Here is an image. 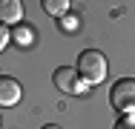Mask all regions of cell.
<instances>
[{
	"instance_id": "obj_1",
	"label": "cell",
	"mask_w": 135,
	"mask_h": 129,
	"mask_svg": "<svg viewBox=\"0 0 135 129\" xmlns=\"http://www.w3.org/2000/svg\"><path fill=\"white\" fill-rule=\"evenodd\" d=\"M109 72V63L107 57H104V52L98 49H86L81 52V57H78V75L86 86H98Z\"/></svg>"
},
{
	"instance_id": "obj_2",
	"label": "cell",
	"mask_w": 135,
	"mask_h": 129,
	"mask_svg": "<svg viewBox=\"0 0 135 129\" xmlns=\"http://www.w3.org/2000/svg\"><path fill=\"white\" fill-rule=\"evenodd\" d=\"M109 103L124 112V115H132L135 112V77H121L112 83L109 89Z\"/></svg>"
},
{
	"instance_id": "obj_3",
	"label": "cell",
	"mask_w": 135,
	"mask_h": 129,
	"mask_svg": "<svg viewBox=\"0 0 135 129\" xmlns=\"http://www.w3.org/2000/svg\"><path fill=\"white\" fill-rule=\"evenodd\" d=\"M52 83H55V89H57V92H63V95H81V92H86V89H89V86L81 80V75H78L75 69H69V66L55 69Z\"/></svg>"
},
{
	"instance_id": "obj_4",
	"label": "cell",
	"mask_w": 135,
	"mask_h": 129,
	"mask_svg": "<svg viewBox=\"0 0 135 129\" xmlns=\"http://www.w3.org/2000/svg\"><path fill=\"white\" fill-rule=\"evenodd\" d=\"M23 98V86L9 75H0V106H15Z\"/></svg>"
},
{
	"instance_id": "obj_5",
	"label": "cell",
	"mask_w": 135,
	"mask_h": 129,
	"mask_svg": "<svg viewBox=\"0 0 135 129\" xmlns=\"http://www.w3.org/2000/svg\"><path fill=\"white\" fill-rule=\"evenodd\" d=\"M23 3L20 0H0V23H20Z\"/></svg>"
},
{
	"instance_id": "obj_6",
	"label": "cell",
	"mask_w": 135,
	"mask_h": 129,
	"mask_svg": "<svg viewBox=\"0 0 135 129\" xmlns=\"http://www.w3.org/2000/svg\"><path fill=\"white\" fill-rule=\"evenodd\" d=\"M12 40H15L17 46H32V43H35V29H32V26H17V29L12 32Z\"/></svg>"
},
{
	"instance_id": "obj_7",
	"label": "cell",
	"mask_w": 135,
	"mask_h": 129,
	"mask_svg": "<svg viewBox=\"0 0 135 129\" xmlns=\"http://www.w3.org/2000/svg\"><path fill=\"white\" fill-rule=\"evenodd\" d=\"M69 0H43V9L49 12V14H55V17H66L69 14Z\"/></svg>"
},
{
	"instance_id": "obj_8",
	"label": "cell",
	"mask_w": 135,
	"mask_h": 129,
	"mask_svg": "<svg viewBox=\"0 0 135 129\" xmlns=\"http://www.w3.org/2000/svg\"><path fill=\"white\" fill-rule=\"evenodd\" d=\"M112 129H135V115H124V118H118Z\"/></svg>"
},
{
	"instance_id": "obj_9",
	"label": "cell",
	"mask_w": 135,
	"mask_h": 129,
	"mask_svg": "<svg viewBox=\"0 0 135 129\" xmlns=\"http://www.w3.org/2000/svg\"><path fill=\"white\" fill-rule=\"evenodd\" d=\"M60 29L63 32H78V17H72V14L69 17H60Z\"/></svg>"
},
{
	"instance_id": "obj_10",
	"label": "cell",
	"mask_w": 135,
	"mask_h": 129,
	"mask_svg": "<svg viewBox=\"0 0 135 129\" xmlns=\"http://www.w3.org/2000/svg\"><path fill=\"white\" fill-rule=\"evenodd\" d=\"M9 40H12V29H6V23H0V52L9 46Z\"/></svg>"
},
{
	"instance_id": "obj_11",
	"label": "cell",
	"mask_w": 135,
	"mask_h": 129,
	"mask_svg": "<svg viewBox=\"0 0 135 129\" xmlns=\"http://www.w3.org/2000/svg\"><path fill=\"white\" fill-rule=\"evenodd\" d=\"M40 129H60L57 123H46V126H40Z\"/></svg>"
},
{
	"instance_id": "obj_12",
	"label": "cell",
	"mask_w": 135,
	"mask_h": 129,
	"mask_svg": "<svg viewBox=\"0 0 135 129\" xmlns=\"http://www.w3.org/2000/svg\"><path fill=\"white\" fill-rule=\"evenodd\" d=\"M0 121H3V118H0Z\"/></svg>"
}]
</instances>
